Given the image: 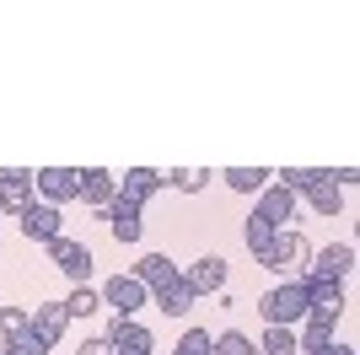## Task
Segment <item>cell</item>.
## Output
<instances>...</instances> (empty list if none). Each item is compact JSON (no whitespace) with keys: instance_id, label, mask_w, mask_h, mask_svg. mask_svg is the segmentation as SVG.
<instances>
[{"instance_id":"cell-7","label":"cell","mask_w":360,"mask_h":355,"mask_svg":"<svg viewBox=\"0 0 360 355\" xmlns=\"http://www.w3.org/2000/svg\"><path fill=\"white\" fill-rule=\"evenodd\" d=\"M32 199H38V189H32V173H27V167H6V173H0V210L22 216Z\"/></svg>"},{"instance_id":"cell-10","label":"cell","mask_w":360,"mask_h":355,"mask_svg":"<svg viewBox=\"0 0 360 355\" xmlns=\"http://www.w3.org/2000/svg\"><path fill=\"white\" fill-rule=\"evenodd\" d=\"M253 216H264L269 226H290V221H296V194L280 189V183H264V189H258V210H253Z\"/></svg>"},{"instance_id":"cell-6","label":"cell","mask_w":360,"mask_h":355,"mask_svg":"<svg viewBox=\"0 0 360 355\" xmlns=\"http://www.w3.org/2000/svg\"><path fill=\"white\" fill-rule=\"evenodd\" d=\"M113 194H119V178L108 173V167H75V199H81V205L103 210Z\"/></svg>"},{"instance_id":"cell-16","label":"cell","mask_w":360,"mask_h":355,"mask_svg":"<svg viewBox=\"0 0 360 355\" xmlns=\"http://www.w3.org/2000/svg\"><path fill=\"white\" fill-rule=\"evenodd\" d=\"M27 323H32V334L44 344H54L65 334V323H70V312H65V301H44L38 312H27Z\"/></svg>"},{"instance_id":"cell-21","label":"cell","mask_w":360,"mask_h":355,"mask_svg":"<svg viewBox=\"0 0 360 355\" xmlns=\"http://www.w3.org/2000/svg\"><path fill=\"white\" fill-rule=\"evenodd\" d=\"M280 178V189H290V194H307L317 183V178H328V167H285V173H274Z\"/></svg>"},{"instance_id":"cell-4","label":"cell","mask_w":360,"mask_h":355,"mask_svg":"<svg viewBox=\"0 0 360 355\" xmlns=\"http://www.w3.org/2000/svg\"><path fill=\"white\" fill-rule=\"evenodd\" d=\"M44 248H49V259H54V269H60L65 280L86 285V275H91V248H86V242H70V237H54V242H44Z\"/></svg>"},{"instance_id":"cell-27","label":"cell","mask_w":360,"mask_h":355,"mask_svg":"<svg viewBox=\"0 0 360 355\" xmlns=\"http://www.w3.org/2000/svg\"><path fill=\"white\" fill-rule=\"evenodd\" d=\"M97 307H103V296H97V291H86V285H75V291L65 296V312H70V318H91Z\"/></svg>"},{"instance_id":"cell-24","label":"cell","mask_w":360,"mask_h":355,"mask_svg":"<svg viewBox=\"0 0 360 355\" xmlns=\"http://www.w3.org/2000/svg\"><path fill=\"white\" fill-rule=\"evenodd\" d=\"M210 355H258V344L248 334H237V328H226L221 340H210Z\"/></svg>"},{"instance_id":"cell-29","label":"cell","mask_w":360,"mask_h":355,"mask_svg":"<svg viewBox=\"0 0 360 355\" xmlns=\"http://www.w3.org/2000/svg\"><path fill=\"white\" fill-rule=\"evenodd\" d=\"M172 355H210V334H205V328H188Z\"/></svg>"},{"instance_id":"cell-19","label":"cell","mask_w":360,"mask_h":355,"mask_svg":"<svg viewBox=\"0 0 360 355\" xmlns=\"http://www.w3.org/2000/svg\"><path fill=\"white\" fill-rule=\"evenodd\" d=\"M135 275L146 280V291H156V285H167L172 275H178V264H172V259H162V253H146V259L135 264Z\"/></svg>"},{"instance_id":"cell-8","label":"cell","mask_w":360,"mask_h":355,"mask_svg":"<svg viewBox=\"0 0 360 355\" xmlns=\"http://www.w3.org/2000/svg\"><path fill=\"white\" fill-rule=\"evenodd\" d=\"M108 340H113V355H150V350H156L150 328H146V323H135V318H113Z\"/></svg>"},{"instance_id":"cell-33","label":"cell","mask_w":360,"mask_h":355,"mask_svg":"<svg viewBox=\"0 0 360 355\" xmlns=\"http://www.w3.org/2000/svg\"><path fill=\"white\" fill-rule=\"evenodd\" d=\"M0 355H11V350H0Z\"/></svg>"},{"instance_id":"cell-32","label":"cell","mask_w":360,"mask_h":355,"mask_svg":"<svg viewBox=\"0 0 360 355\" xmlns=\"http://www.w3.org/2000/svg\"><path fill=\"white\" fill-rule=\"evenodd\" d=\"M307 355H355L349 344H339V340H328V344H317V350H307Z\"/></svg>"},{"instance_id":"cell-9","label":"cell","mask_w":360,"mask_h":355,"mask_svg":"<svg viewBox=\"0 0 360 355\" xmlns=\"http://www.w3.org/2000/svg\"><path fill=\"white\" fill-rule=\"evenodd\" d=\"M349 269H355V248H349V242H333V248L312 253L307 275H317V280H349Z\"/></svg>"},{"instance_id":"cell-22","label":"cell","mask_w":360,"mask_h":355,"mask_svg":"<svg viewBox=\"0 0 360 355\" xmlns=\"http://www.w3.org/2000/svg\"><path fill=\"white\" fill-rule=\"evenodd\" d=\"M0 350H11V355H49V344L32 334V323H22L16 334H6V344H0Z\"/></svg>"},{"instance_id":"cell-26","label":"cell","mask_w":360,"mask_h":355,"mask_svg":"<svg viewBox=\"0 0 360 355\" xmlns=\"http://www.w3.org/2000/svg\"><path fill=\"white\" fill-rule=\"evenodd\" d=\"M328 340H333V323H323V318H301L296 350H317V344H328Z\"/></svg>"},{"instance_id":"cell-18","label":"cell","mask_w":360,"mask_h":355,"mask_svg":"<svg viewBox=\"0 0 360 355\" xmlns=\"http://www.w3.org/2000/svg\"><path fill=\"white\" fill-rule=\"evenodd\" d=\"M307 205H312L317 216H339V210H345V189L333 183V173H328V178H317L312 189H307Z\"/></svg>"},{"instance_id":"cell-20","label":"cell","mask_w":360,"mask_h":355,"mask_svg":"<svg viewBox=\"0 0 360 355\" xmlns=\"http://www.w3.org/2000/svg\"><path fill=\"white\" fill-rule=\"evenodd\" d=\"M221 178H226V183H231L237 194H258V189H264V183H269L274 173H264V167H226Z\"/></svg>"},{"instance_id":"cell-17","label":"cell","mask_w":360,"mask_h":355,"mask_svg":"<svg viewBox=\"0 0 360 355\" xmlns=\"http://www.w3.org/2000/svg\"><path fill=\"white\" fill-rule=\"evenodd\" d=\"M162 183H167V178L156 173V167H129V173L119 178V194H124V199H135V205H146V199L162 189Z\"/></svg>"},{"instance_id":"cell-3","label":"cell","mask_w":360,"mask_h":355,"mask_svg":"<svg viewBox=\"0 0 360 355\" xmlns=\"http://www.w3.org/2000/svg\"><path fill=\"white\" fill-rule=\"evenodd\" d=\"M301 285H307V318L339 323V312H345V280H317V275H301Z\"/></svg>"},{"instance_id":"cell-23","label":"cell","mask_w":360,"mask_h":355,"mask_svg":"<svg viewBox=\"0 0 360 355\" xmlns=\"http://www.w3.org/2000/svg\"><path fill=\"white\" fill-rule=\"evenodd\" d=\"M264 355H296V328H280V323H269L264 328V344H258Z\"/></svg>"},{"instance_id":"cell-28","label":"cell","mask_w":360,"mask_h":355,"mask_svg":"<svg viewBox=\"0 0 360 355\" xmlns=\"http://www.w3.org/2000/svg\"><path fill=\"white\" fill-rule=\"evenodd\" d=\"M167 183H172L178 194H199L205 183H210V173H205V167H178V173H167Z\"/></svg>"},{"instance_id":"cell-5","label":"cell","mask_w":360,"mask_h":355,"mask_svg":"<svg viewBox=\"0 0 360 355\" xmlns=\"http://www.w3.org/2000/svg\"><path fill=\"white\" fill-rule=\"evenodd\" d=\"M146 280H140V275H113V280L103 285V307H113L119 312V318H135L140 307H146Z\"/></svg>"},{"instance_id":"cell-14","label":"cell","mask_w":360,"mask_h":355,"mask_svg":"<svg viewBox=\"0 0 360 355\" xmlns=\"http://www.w3.org/2000/svg\"><path fill=\"white\" fill-rule=\"evenodd\" d=\"M150 296H156V307H162L167 318H183V312H188V307H194V301H199V291H194V285H188V280H183V269H178V275H172V280H167V285H156V291H150Z\"/></svg>"},{"instance_id":"cell-13","label":"cell","mask_w":360,"mask_h":355,"mask_svg":"<svg viewBox=\"0 0 360 355\" xmlns=\"http://www.w3.org/2000/svg\"><path fill=\"white\" fill-rule=\"evenodd\" d=\"M183 280L194 285L199 296H210V291H226V259H221V253H205L199 264H188V269H183Z\"/></svg>"},{"instance_id":"cell-25","label":"cell","mask_w":360,"mask_h":355,"mask_svg":"<svg viewBox=\"0 0 360 355\" xmlns=\"http://www.w3.org/2000/svg\"><path fill=\"white\" fill-rule=\"evenodd\" d=\"M269 237H274V226L264 221V216H248V226H242V242H248V253H253V259L269 248Z\"/></svg>"},{"instance_id":"cell-12","label":"cell","mask_w":360,"mask_h":355,"mask_svg":"<svg viewBox=\"0 0 360 355\" xmlns=\"http://www.w3.org/2000/svg\"><path fill=\"white\" fill-rule=\"evenodd\" d=\"M22 237H27V242H54V237H60V210L32 199V205L22 210Z\"/></svg>"},{"instance_id":"cell-1","label":"cell","mask_w":360,"mask_h":355,"mask_svg":"<svg viewBox=\"0 0 360 355\" xmlns=\"http://www.w3.org/2000/svg\"><path fill=\"white\" fill-rule=\"evenodd\" d=\"M258 264L274 269V275H285V280H301V275H307V264H312V242H307L296 226H274L269 248L258 253Z\"/></svg>"},{"instance_id":"cell-31","label":"cell","mask_w":360,"mask_h":355,"mask_svg":"<svg viewBox=\"0 0 360 355\" xmlns=\"http://www.w3.org/2000/svg\"><path fill=\"white\" fill-rule=\"evenodd\" d=\"M333 183H339V189H355V183H360V167H339V173H333Z\"/></svg>"},{"instance_id":"cell-30","label":"cell","mask_w":360,"mask_h":355,"mask_svg":"<svg viewBox=\"0 0 360 355\" xmlns=\"http://www.w3.org/2000/svg\"><path fill=\"white\" fill-rule=\"evenodd\" d=\"M75 355H113V340H108V334H97V340H86Z\"/></svg>"},{"instance_id":"cell-15","label":"cell","mask_w":360,"mask_h":355,"mask_svg":"<svg viewBox=\"0 0 360 355\" xmlns=\"http://www.w3.org/2000/svg\"><path fill=\"white\" fill-rule=\"evenodd\" d=\"M103 216H108V226H113V237H119V242H135V237H140V205H135V199L113 194V199L103 205Z\"/></svg>"},{"instance_id":"cell-11","label":"cell","mask_w":360,"mask_h":355,"mask_svg":"<svg viewBox=\"0 0 360 355\" xmlns=\"http://www.w3.org/2000/svg\"><path fill=\"white\" fill-rule=\"evenodd\" d=\"M32 189L44 194L49 205H65V199H75V167H38Z\"/></svg>"},{"instance_id":"cell-2","label":"cell","mask_w":360,"mask_h":355,"mask_svg":"<svg viewBox=\"0 0 360 355\" xmlns=\"http://www.w3.org/2000/svg\"><path fill=\"white\" fill-rule=\"evenodd\" d=\"M258 312H264V323H280V328L301 323V318H307V285L301 280H280L264 301H258Z\"/></svg>"}]
</instances>
